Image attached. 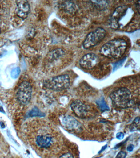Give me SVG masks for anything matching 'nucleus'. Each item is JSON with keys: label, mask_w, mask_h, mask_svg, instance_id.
Instances as JSON below:
<instances>
[{"label": "nucleus", "mask_w": 140, "mask_h": 158, "mask_svg": "<svg viewBox=\"0 0 140 158\" xmlns=\"http://www.w3.org/2000/svg\"><path fill=\"white\" fill-rule=\"evenodd\" d=\"M134 12L130 6H122L115 9L109 20L110 28L114 29L122 28L130 23Z\"/></svg>", "instance_id": "nucleus-1"}, {"label": "nucleus", "mask_w": 140, "mask_h": 158, "mask_svg": "<svg viewBox=\"0 0 140 158\" xmlns=\"http://www.w3.org/2000/svg\"><path fill=\"white\" fill-rule=\"evenodd\" d=\"M127 46V43L123 39L112 40L104 44L99 52L102 55L107 57L118 59L125 53Z\"/></svg>", "instance_id": "nucleus-2"}, {"label": "nucleus", "mask_w": 140, "mask_h": 158, "mask_svg": "<svg viewBox=\"0 0 140 158\" xmlns=\"http://www.w3.org/2000/svg\"><path fill=\"white\" fill-rule=\"evenodd\" d=\"M110 97L115 106L121 108L130 107L134 102L131 91L126 87H120L114 90L110 94Z\"/></svg>", "instance_id": "nucleus-3"}, {"label": "nucleus", "mask_w": 140, "mask_h": 158, "mask_svg": "<svg viewBox=\"0 0 140 158\" xmlns=\"http://www.w3.org/2000/svg\"><path fill=\"white\" fill-rule=\"evenodd\" d=\"M70 79L68 75H59L46 80L45 86L49 89L59 91L66 89L69 87Z\"/></svg>", "instance_id": "nucleus-4"}, {"label": "nucleus", "mask_w": 140, "mask_h": 158, "mask_svg": "<svg viewBox=\"0 0 140 158\" xmlns=\"http://www.w3.org/2000/svg\"><path fill=\"white\" fill-rule=\"evenodd\" d=\"M106 35V31L104 28H98L88 35L83 42V48L89 49L95 46L103 40Z\"/></svg>", "instance_id": "nucleus-5"}, {"label": "nucleus", "mask_w": 140, "mask_h": 158, "mask_svg": "<svg viewBox=\"0 0 140 158\" xmlns=\"http://www.w3.org/2000/svg\"><path fill=\"white\" fill-rule=\"evenodd\" d=\"M32 87L27 81H23L18 88L17 96L18 101L22 104H27L31 98Z\"/></svg>", "instance_id": "nucleus-6"}, {"label": "nucleus", "mask_w": 140, "mask_h": 158, "mask_svg": "<svg viewBox=\"0 0 140 158\" xmlns=\"http://www.w3.org/2000/svg\"><path fill=\"white\" fill-rule=\"evenodd\" d=\"M99 59L96 54L93 53L86 54L79 60V65L83 69H93L97 65Z\"/></svg>", "instance_id": "nucleus-7"}, {"label": "nucleus", "mask_w": 140, "mask_h": 158, "mask_svg": "<svg viewBox=\"0 0 140 158\" xmlns=\"http://www.w3.org/2000/svg\"><path fill=\"white\" fill-rule=\"evenodd\" d=\"M72 110L75 114L81 118H83L89 113L90 107L79 100H77L71 105Z\"/></svg>", "instance_id": "nucleus-8"}, {"label": "nucleus", "mask_w": 140, "mask_h": 158, "mask_svg": "<svg viewBox=\"0 0 140 158\" xmlns=\"http://www.w3.org/2000/svg\"><path fill=\"white\" fill-rule=\"evenodd\" d=\"M16 12L17 15L23 19L28 17L30 12V6L27 1L20 0L16 1Z\"/></svg>", "instance_id": "nucleus-9"}, {"label": "nucleus", "mask_w": 140, "mask_h": 158, "mask_svg": "<svg viewBox=\"0 0 140 158\" xmlns=\"http://www.w3.org/2000/svg\"><path fill=\"white\" fill-rule=\"evenodd\" d=\"M36 143L38 146L42 148H48L53 143V138L50 135H40L37 137Z\"/></svg>", "instance_id": "nucleus-10"}, {"label": "nucleus", "mask_w": 140, "mask_h": 158, "mask_svg": "<svg viewBox=\"0 0 140 158\" xmlns=\"http://www.w3.org/2000/svg\"><path fill=\"white\" fill-rule=\"evenodd\" d=\"M62 123L65 127L70 130H77L80 126L79 122L75 118L70 115H66L63 117Z\"/></svg>", "instance_id": "nucleus-11"}, {"label": "nucleus", "mask_w": 140, "mask_h": 158, "mask_svg": "<svg viewBox=\"0 0 140 158\" xmlns=\"http://www.w3.org/2000/svg\"><path fill=\"white\" fill-rule=\"evenodd\" d=\"M64 54L63 51L61 49H56L50 52L48 54V57L50 59L54 60V59H58L62 56Z\"/></svg>", "instance_id": "nucleus-12"}, {"label": "nucleus", "mask_w": 140, "mask_h": 158, "mask_svg": "<svg viewBox=\"0 0 140 158\" xmlns=\"http://www.w3.org/2000/svg\"><path fill=\"white\" fill-rule=\"evenodd\" d=\"M28 115L30 117H44L45 114L41 112L38 109L37 107H35L29 112Z\"/></svg>", "instance_id": "nucleus-13"}, {"label": "nucleus", "mask_w": 140, "mask_h": 158, "mask_svg": "<svg viewBox=\"0 0 140 158\" xmlns=\"http://www.w3.org/2000/svg\"><path fill=\"white\" fill-rule=\"evenodd\" d=\"M97 103L102 111H105L109 110V107L104 101V98L98 100Z\"/></svg>", "instance_id": "nucleus-14"}, {"label": "nucleus", "mask_w": 140, "mask_h": 158, "mask_svg": "<svg viewBox=\"0 0 140 158\" xmlns=\"http://www.w3.org/2000/svg\"><path fill=\"white\" fill-rule=\"evenodd\" d=\"M96 7L104 8L108 6V2L106 1H92Z\"/></svg>", "instance_id": "nucleus-15"}, {"label": "nucleus", "mask_w": 140, "mask_h": 158, "mask_svg": "<svg viewBox=\"0 0 140 158\" xmlns=\"http://www.w3.org/2000/svg\"><path fill=\"white\" fill-rule=\"evenodd\" d=\"M20 69H19V68H14L12 70L11 73L12 77L13 79H16L20 74Z\"/></svg>", "instance_id": "nucleus-16"}, {"label": "nucleus", "mask_w": 140, "mask_h": 158, "mask_svg": "<svg viewBox=\"0 0 140 158\" xmlns=\"http://www.w3.org/2000/svg\"><path fill=\"white\" fill-rule=\"evenodd\" d=\"M126 156V153L124 151L119 152L115 158H125Z\"/></svg>", "instance_id": "nucleus-17"}, {"label": "nucleus", "mask_w": 140, "mask_h": 158, "mask_svg": "<svg viewBox=\"0 0 140 158\" xmlns=\"http://www.w3.org/2000/svg\"><path fill=\"white\" fill-rule=\"evenodd\" d=\"M116 138L119 140L122 139L124 137V134L122 132H119L116 134Z\"/></svg>", "instance_id": "nucleus-18"}, {"label": "nucleus", "mask_w": 140, "mask_h": 158, "mask_svg": "<svg viewBox=\"0 0 140 158\" xmlns=\"http://www.w3.org/2000/svg\"><path fill=\"white\" fill-rule=\"evenodd\" d=\"M60 158H74V157L72 154L70 153H67L62 155V156L60 157Z\"/></svg>", "instance_id": "nucleus-19"}, {"label": "nucleus", "mask_w": 140, "mask_h": 158, "mask_svg": "<svg viewBox=\"0 0 140 158\" xmlns=\"http://www.w3.org/2000/svg\"><path fill=\"white\" fill-rule=\"evenodd\" d=\"M134 149V145L132 144H130V145L128 146L127 148H126V150L128 152H131Z\"/></svg>", "instance_id": "nucleus-20"}, {"label": "nucleus", "mask_w": 140, "mask_h": 158, "mask_svg": "<svg viewBox=\"0 0 140 158\" xmlns=\"http://www.w3.org/2000/svg\"><path fill=\"white\" fill-rule=\"evenodd\" d=\"M136 10H137L139 14H140V1H138L136 3Z\"/></svg>", "instance_id": "nucleus-21"}, {"label": "nucleus", "mask_w": 140, "mask_h": 158, "mask_svg": "<svg viewBox=\"0 0 140 158\" xmlns=\"http://www.w3.org/2000/svg\"><path fill=\"white\" fill-rule=\"evenodd\" d=\"M107 147V144L102 147V148L101 150H100V151L99 152V153L102 152L103 151L105 150V149H106Z\"/></svg>", "instance_id": "nucleus-22"}, {"label": "nucleus", "mask_w": 140, "mask_h": 158, "mask_svg": "<svg viewBox=\"0 0 140 158\" xmlns=\"http://www.w3.org/2000/svg\"><path fill=\"white\" fill-rule=\"evenodd\" d=\"M0 124H1V127L2 128H4L5 127V124L4 123L2 122H0Z\"/></svg>", "instance_id": "nucleus-23"}, {"label": "nucleus", "mask_w": 140, "mask_h": 158, "mask_svg": "<svg viewBox=\"0 0 140 158\" xmlns=\"http://www.w3.org/2000/svg\"><path fill=\"white\" fill-rule=\"evenodd\" d=\"M1 19H0V33H1Z\"/></svg>", "instance_id": "nucleus-24"}]
</instances>
